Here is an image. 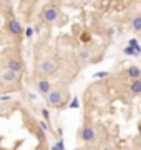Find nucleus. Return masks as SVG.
I'll return each instance as SVG.
<instances>
[{
  "mask_svg": "<svg viewBox=\"0 0 141 150\" xmlns=\"http://www.w3.org/2000/svg\"><path fill=\"white\" fill-rule=\"evenodd\" d=\"M129 90H131V94H134V95L141 94V78H134L133 82L129 83Z\"/></svg>",
  "mask_w": 141,
  "mask_h": 150,
  "instance_id": "5",
  "label": "nucleus"
},
{
  "mask_svg": "<svg viewBox=\"0 0 141 150\" xmlns=\"http://www.w3.org/2000/svg\"><path fill=\"white\" fill-rule=\"evenodd\" d=\"M95 77H96V78H105V77H108V72H96Z\"/></svg>",
  "mask_w": 141,
  "mask_h": 150,
  "instance_id": "15",
  "label": "nucleus"
},
{
  "mask_svg": "<svg viewBox=\"0 0 141 150\" xmlns=\"http://www.w3.org/2000/svg\"><path fill=\"white\" fill-rule=\"evenodd\" d=\"M25 34H27V37H30V35L33 34V30H32V28H27V32H25Z\"/></svg>",
  "mask_w": 141,
  "mask_h": 150,
  "instance_id": "17",
  "label": "nucleus"
},
{
  "mask_svg": "<svg viewBox=\"0 0 141 150\" xmlns=\"http://www.w3.org/2000/svg\"><path fill=\"white\" fill-rule=\"evenodd\" d=\"M80 57L83 58V60H87L88 57H90V54H88V50H80Z\"/></svg>",
  "mask_w": 141,
  "mask_h": 150,
  "instance_id": "14",
  "label": "nucleus"
},
{
  "mask_svg": "<svg viewBox=\"0 0 141 150\" xmlns=\"http://www.w3.org/2000/svg\"><path fill=\"white\" fill-rule=\"evenodd\" d=\"M103 150H113V147H110V145H108V147H105Z\"/></svg>",
  "mask_w": 141,
  "mask_h": 150,
  "instance_id": "19",
  "label": "nucleus"
},
{
  "mask_svg": "<svg viewBox=\"0 0 141 150\" xmlns=\"http://www.w3.org/2000/svg\"><path fill=\"white\" fill-rule=\"evenodd\" d=\"M70 107H72V109H76V107H78V100H73V102H72V105H70Z\"/></svg>",
  "mask_w": 141,
  "mask_h": 150,
  "instance_id": "16",
  "label": "nucleus"
},
{
  "mask_svg": "<svg viewBox=\"0 0 141 150\" xmlns=\"http://www.w3.org/2000/svg\"><path fill=\"white\" fill-rule=\"evenodd\" d=\"M128 77H129V78H133V80H134V78H140V77H141V70L133 65V67L128 68Z\"/></svg>",
  "mask_w": 141,
  "mask_h": 150,
  "instance_id": "7",
  "label": "nucleus"
},
{
  "mask_svg": "<svg viewBox=\"0 0 141 150\" xmlns=\"http://www.w3.org/2000/svg\"><path fill=\"white\" fill-rule=\"evenodd\" d=\"M140 15H141V14H140Z\"/></svg>",
  "mask_w": 141,
  "mask_h": 150,
  "instance_id": "20",
  "label": "nucleus"
},
{
  "mask_svg": "<svg viewBox=\"0 0 141 150\" xmlns=\"http://www.w3.org/2000/svg\"><path fill=\"white\" fill-rule=\"evenodd\" d=\"M138 132H140V135H141V122L138 123Z\"/></svg>",
  "mask_w": 141,
  "mask_h": 150,
  "instance_id": "18",
  "label": "nucleus"
},
{
  "mask_svg": "<svg viewBox=\"0 0 141 150\" xmlns=\"http://www.w3.org/2000/svg\"><path fill=\"white\" fill-rule=\"evenodd\" d=\"M123 52H125L126 55H131V57H136V55H140V54H138V52H136V50H134L133 47H129V45H126Z\"/></svg>",
  "mask_w": 141,
  "mask_h": 150,
  "instance_id": "13",
  "label": "nucleus"
},
{
  "mask_svg": "<svg viewBox=\"0 0 141 150\" xmlns=\"http://www.w3.org/2000/svg\"><path fill=\"white\" fill-rule=\"evenodd\" d=\"M61 100V94L58 90H55V92H50L48 94V103H52V105H58Z\"/></svg>",
  "mask_w": 141,
  "mask_h": 150,
  "instance_id": "4",
  "label": "nucleus"
},
{
  "mask_svg": "<svg viewBox=\"0 0 141 150\" xmlns=\"http://www.w3.org/2000/svg\"><path fill=\"white\" fill-rule=\"evenodd\" d=\"M96 138V132H95L93 127H90V125H85L83 130H81V140L83 142H91Z\"/></svg>",
  "mask_w": 141,
  "mask_h": 150,
  "instance_id": "1",
  "label": "nucleus"
},
{
  "mask_svg": "<svg viewBox=\"0 0 141 150\" xmlns=\"http://www.w3.org/2000/svg\"><path fill=\"white\" fill-rule=\"evenodd\" d=\"M43 17H45V20H47V22H53V20L58 19V12H57V8H55V7H48L47 10H45Z\"/></svg>",
  "mask_w": 141,
  "mask_h": 150,
  "instance_id": "3",
  "label": "nucleus"
},
{
  "mask_svg": "<svg viewBox=\"0 0 141 150\" xmlns=\"http://www.w3.org/2000/svg\"><path fill=\"white\" fill-rule=\"evenodd\" d=\"M8 70H14V72H20V70H22L20 62H18V60H15V58L8 60Z\"/></svg>",
  "mask_w": 141,
  "mask_h": 150,
  "instance_id": "8",
  "label": "nucleus"
},
{
  "mask_svg": "<svg viewBox=\"0 0 141 150\" xmlns=\"http://www.w3.org/2000/svg\"><path fill=\"white\" fill-rule=\"evenodd\" d=\"M8 28H10V32L15 35H18L22 34V27H20V23L17 20H10V23H8Z\"/></svg>",
  "mask_w": 141,
  "mask_h": 150,
  "instance_id": "6",
  "label": "nucleus"
},
{
  "mask_svg": "<svg viewBox=\"0 0 141 150\" xmlns=\"http://www.w3.org/2000/svg\"><path fill=\"white\" fill-rule=\"evenodd\" d=\"M38 90H40L42 94H48L50 92V82H47V80L38 82Z\"/></svg>",
  "mask_w": 141,
  "mask_h": 150,
  "instance_id": "9",
  "label": "nucleus"
},
{
  "mask_svg": "<svg viewBox=\"0 0 141 150\" xmlns=\"http://www.w3.org/2000/svg\"><path fill=\"white\" fill-rule=\"evenodd\" d=\"M128 45H129V47H133L134 50L138 52V54H141V45L138 43V40H136V39H131V40L128 42Z\"/></svg>",
  "mask_w": 141,
  "mask_h": 150,
  "instance_id": "10",
  "label": "nucleus"
},
{
  "mask_svg": "<svg viewBox=\"0 0 141 150\" xmlns=\"http://www.w3.org/2000/svg\"><path fill=\"white\" fill-rule=\"evenodd\" d=\"M133 28L136 30V32H140L141 30V15H138V17H134L133 19Z\"/></svg>",
  "mask_w": 141,
  "mask_h": 150,
  "instance_id": "12",
  "label": "nucleus"
},
{
  "mask_svg": "<svg viewBox=\"0 0 141 150\" xmlns=\"http://www.w3.org/2000/svg\"><path fill=\"white\" fill-rule=\"evenodd\" d=\"M15 78H17V72H14V70H8L3 74V80H15Z\"/></svg>",
  "mask_w": 141,
  "mask_h": 150,
  "instance_id": "11",
  "label": "nucleus"
},
{
  "mask_svg": "<svg viewBox=\"0 0 141 150\" xmlns=\"http://www.w3.org/2000/svg\"><path fill=\"white\" fill-rule=\"evenodd\" d=\"M40 70L43 72V74H52V72H55V70H57V63H55L53 60L47 58V60H43L40 63Z\"/></svg>",
  "mask_w": 141,
  "mask_h": 150,
  "instance_id": "2",
  "label": "nucleus"
}]
</instances>
